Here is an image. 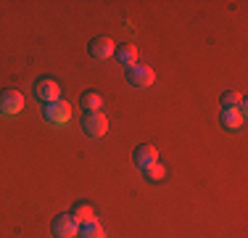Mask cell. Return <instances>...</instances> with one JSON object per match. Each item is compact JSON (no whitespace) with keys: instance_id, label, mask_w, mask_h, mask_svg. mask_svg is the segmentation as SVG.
<instances>
[{"instance_id":"cell-11","label":"cell","mask_w":248,"mask_h":238,"mask_svg":"<svg viewBox=\"0 0 248 238\" xmlns=\"http://www.w3.org/2000/svg\"><path fill=\"white\" fill-rule=\"evenodd\" d=\"M222 127L224 130H240L243 127V114L238 109H224L222 111Z\"/></svg>"},{"instance_id":"cell-7","label":"cell","mask_w":248,"mask_h":238,"mask_svg":"<svg viewBox=\"0 0 248 238\" xmlns=\"http://www.w3.org/2000/svg\"><path fill=\"white\" fill-rule=\"evenodd\" d=\"M114 51H116V45L108 34H98V37L90 40V56L93 58H108V56H114Z\"/></svg>"},{"instance_id":"cell-6","label":"cell","mask_w":248,"mask_h":238,"mask_svg":"<svg viewBox=\"0 0 248 238\" xmlns=\"http://www.w3.org/2000/svg\"><path fill=\"white\" fill-rule=\"evenodd\" d=\"M53 238H77V230H79V222L72 217V212L69 214H56L53 217Z\"/></svg>"},{"instance_id":"cell-5","label":"cell","mask_w":248,"mask_h":238,"mask_svg":"<svg viewBox=\"0 0 248 238\" xmlns=\"http://www.w3.org/2000/svg\"><path fill=\"white\" fill-rule=\"evenodd\" d=\"M82 130H85L87 138H100V135L108 133V119L100 111H87L85 119H82Z\"/></svg>"},{"instance_id":"cell-15","label":"cell","mask_w":248,"mask_h":238,"mask_svg":"<svg viewBox=\"0 0 248 238\" xmlns=\"http://www.w3.org/2000/svg\"><path fill=\"white\" fill-rule=\"evenodd\" d=\"M240 101H243V95L238 90H224L222 93V109H238Z\"/></svg>"},{"instance_id":"cell-14","label":"cell","mask_w":248,"mask_h":238,"mask_svg":"<svg viewBox=\"0 0 248 238\" xmlns=\"http://www.w3.org/2000/svg\"><path fill=\"white\" fill-rule=\"evenodd\" d=\"M79 103H82V109H85V111H100V106H103V98H100L98 93L87 90V93H82Z\"/></svg>"},{"instance_id":"cell-2","label":"cell","mask_w":248,"mask_h":238,"mask_svg":"<svg viewBox=\"0 0 248 238\" xmlns=\"http://www.w3.org/2000/svg\"><path fill=\"white\" fill-rule=\"evenodd\" d=\"M21 109H24V95H21V90H16V87H3V90H0V114L16 117Z\"/></svg>"},{"instance_id":"cell-3","label":"cell","mask_w":248,"mask_h":238,"mask_svg":"<svg viewBox=\"0 0 248 238\" xmlns=\"http://www.w3.org/2000/svg\"><path fill=\"white\" fill-rule=\"evenodd\" d=\"M124 71H127V82L135 87H151L153 80H156V71L148 64H132V67H127Z\"/></svg>"},{"instance_id":"cell-4","label":"cell","mask_w":248,"mask_h":238,"mask_svg":"<svg viewBox=\"0 0 248 238\" xmlns=\"http://www.w3.org/2000/svg\"><path fill=\"white\" fill-rule=\"evenodd\" d=\"M32 90H34V98H37L40 103H53V101L61 98V87H58V82L50 80V77H40Z\"/></svg>"},{"instance_id":"cell-9","label":"cell","mask_w":248,"mask_h":238,"mask_svg":"<svg viewBox=\"0 0 248 238\" xmlns=\"http://www.w3.org/2000/svg\"><path fill=\"white\" fill-rule=\"evenodd\" d=\"M114 58L122 64L124 69H127V67H132V64H138V48H135V45H129V43H124V45H116V51H114Z\"/></svg>"},{"instance_id":"cell-1","label":"cell","mask_w":248,"mask_h":238,"mask_svg":"<svg viewBox=\"0 0 248 238\" xmlns=\"http://www.w3.org/2000/svg\"><path fill=\"white\" fill-rule=\"evenodd\" d=\"M43 117L50 124H66L72 119V103L63 98L53 101V103H43Z\"/></svg>"},{"instance_id":"cell-8","label":"cell","mask_w":248,"mask_h":238,"mask_svg":"<svg viewBox=\"0 0 248 238\" xmlns=\"http://www.w3.org/2000/svg\"><path fill=\"white\" fill-rule=\"evenodd\" d=\"M135 164L143 170V167H148L153 162H158V151H156V146H151V143H140L138 148H135Z\"/></svg>"},{"instance_id":"cell-13","label":"cell","mask_w":248,"mask_h":238,"mask_svg":"<svg viewBox=\"0 0 248 238\" xmlns=\"http://www.w3.org/2000/svg\"><path fill=\"white\" fill-rule=\"evenodd\" d=\"M143 175H145V180H151V183H161L164 177H167V167L161 162H153L148 167H143Z\"/></svg>"},{"instance_id":"cell-12","label":"cell","mask_w":248,"mask_h":238,"mask_svg":"<svg viewBox=\"0 0 248 238\" xmlns=\"http://www.w3.org/2000/svg\"><path fill=\"white\" fill-rule=\"evenodd\" d=\"M77 238H106V230L100 228V222L90 220V222H82V225H79Z\"/></svg>"},{"instance_id":"cell-10","label":"cell","mask_w":248,"mask_h":238,"mask_svg":"<svg viewBox=\"0 0 248 238\" xmlns=\"http://www.w3.org/2000/svg\"><path fill=\"white\" fill-rule=\"evenodd\" d=\"M72 217L77 220V222H90V220H95V209H93L87 201H77L74 204V209H72Z\"/></svg>"}]
</instances>
